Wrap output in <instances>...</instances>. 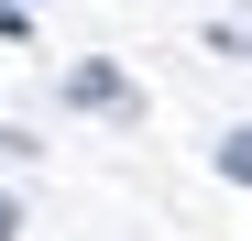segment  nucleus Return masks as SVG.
Returning a JSON list of instances; mask_svg holds the SVG:
<instances>
[{
	"mask_svg": "<svg viewBox=\"0 0 252 241\" xmlns=\"http://www.w3.org/2000/svg\"><path fill=\"white\" fill-rule=\"evenodd\" d=\"M0 241H22V209H11V197H0Z\"/></svg>",
	"mask_w": 252,
	"mask_h": 241,
	"instance_id": "nucleus-3",
	"label": "nucleus"
},
{
	"mask_svg": "<svg viewBox=\"0 0 252 241\" xmlns=\"http://www.w3.org/2000/svg\"><path fill=\"white\" fill-rule=\"evenodd\" d=\"M66 88H77V110H132V88H121V77H110V66H77V77H66Z\"/></svg>",
	"mask_w": 252,
	"mask_h": 241,
	"instance_id": "nucleus-1",
	"label": "nucleus"
},
{
	"mask_svg": "<svg viewBox=\"0 0 252 241\" xmlns=\"http://www.w3.org/2000/svg\"><path fill=\"white\" fill-rule=\"evenodd\" d=\"M220 176H241V186H252V132H230V143H220Z\"/></svg>",
	"mask_w": 252,
	"mask_h": 241,
	"instance_id": "nucleus-2",
	"label": "nucleus"
}]
</instances>
